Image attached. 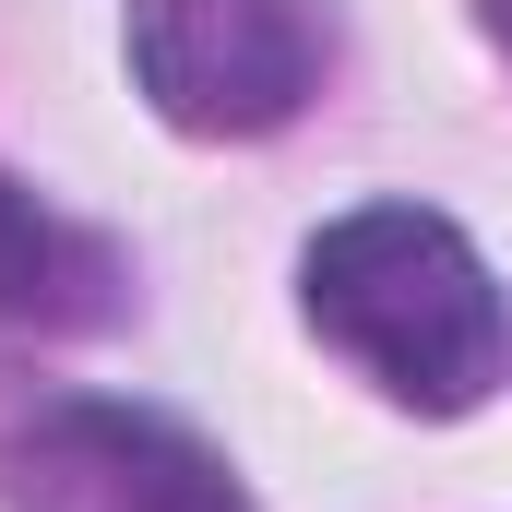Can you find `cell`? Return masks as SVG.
Wrapping results in <instances>:
<instances>
[{
	"label": "cell",
	"mask_w": 512,
	"mask_h": 512,
	"mask_svg": "<svg viewBox=\"0 0 512 512\" xmlns=\"http://www.w3.org/2000/svg\"><path fill=\"white\" fill-rule=\"evenodd\" d=\"M298 310L322 346H346L393 405L417 417H465L489 405L512 358V322H501V286L477 239L429 203H358L334 215L310 251H298Z\"/></svg>",
	"instance_id": "obj_1"
},
{
	"label": "cell",
	"mask_w": 512,
	"mask_h": 512,
	"mask_svg": "<svg viewBox=\"0 0 512 512\" xmlns=\"http://www.w3.org/2000/svg\"><path fill=\"white\" fill-rule=\"evenodd\" d=\"M322 0H131V84L167 131L251 143L322 96Z\"/></svg>",
	"instance_id": "obj_2"
},
{
	"label": "cell",
	"mask_w": 512,
	"mask_h": 512,
	"mask_svg": "<svg viewBox=\"0 0 512 512\" xmlns=\"http://www.w3.org/2000/svg\"><path fill=\"white\" fill-rule=\"evenodd\" d=\"M12 512H251L239 465L155 405H36L12 429Z\"/></svg>",
	"instance_id": "obj_3"
},
{
	"label": "cell",
	"mask_w": 512,
	"mask_h": 512,
	"mask_svg": "<svg viewBox=\"0 0 512 512\" xmlns=\"http://www.w3.org/2000/svg\"><path fill=\"white\" fill-rule=\"evenodd\" d=\"M131 310V262L72 227L60 203L36 191H0V322H36V334H96Z\"/></svg>",
	"instance_id": "obj_4"
},
{
	"label": "cell",
	"mask_w": 512,
	"mask_h": 512,
	"mask_svg": "<svg viewBox=\"0 0 512 512\" xmlns=\"http://www.w3.org/2000/svg\"><path fill=\"white\" fill-rule=\"evenodd\" d=\"M489 24H501V36H512V0H489Z\"/></svg>",
	"instance_id": "obj_5"
}]
</instances>
